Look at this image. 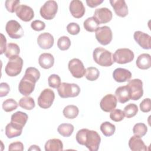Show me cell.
I'll use <instances>...</instances> for the list:
<instances>
[{
	"label": "cell",
	"instance_id": "6da1fadb",
	"mask_svg": "<svg viewBox=\"0 0 151 151\" xmlns=\"http://www.w3.org/2000/svg\"><path fill=\"white\" fill-rule=\"evenodd\" d=\"M40 77V73L38 69L32 67L27 68L18 85L19 93L25 96L31 94L34 90L35 83Z\"/></svg>",
	"mask_w": 151,
	"mask_h": 151
},
{
	"label": "cell",
	"instance_id": "7a4b0ae2",
	"mask_svg": "<svg viewBox=\"0 0 151 151\" xmlns=\"http://www.w3.org/2000/svg\"><path fill=\"white\" fill-rule=\"evenodd\" d=\"M93 57L94 61L102 67H110L114 63L111 52L102 47L95 48L93 52Z\"/></svg>",
	"mask_w": 151,
	"mask_h": 151
},
{
	"label": "cell",
	"instance_id": "3957f363",
	"mask_svg": "<svg viewBox=\"0 0 151 151\" xmlns=\"http://www.w3.org/2000/svg\"><path fill=\"white\" fill-rule=\"evenodd\" d=\"M58 93L61 98L75 97L78 96L80 93V88L74 83H61L57 88Z\"/></svg>",
	"mask_w": 151,
	"mask_h": 151
},
{
	"label": "cell",
	"instance_id": "277c9868",
	"mask_svg": "<svg viewBox=\"0 0 151 151\" xmlns=\"http://www.w3.org/2000/svg\"><path fill=\"white\" fill-rule=\"evenodd\" d=\"M100 142V136L96 131L87 129L83 146H85L90 151H97L99 148Z\"/></svg>",
	"mask_w": 151,
	"mask_h": 151
},
{
	"label": "cell",
	"instance_id": "5b68a950",
	"mask_svg": "<svg viewBox=\"0 0 151 151\" xmlns=\"http://www.w3.org/2000/svg\"><path fill=\"white\" fill-rule=\"evenodd\" d=\"M22 66L23 60L18 55L9 59L5 67V71L8 76L10 77H15L21 73Z\"/></svg>",
	"mask_w": 151,
	"mask_h": 151
},
{
	"label": "cell",
	"instance_id": "8992f818",
	"mask_svg": "<svg viewBox=\"0 0 151 151\" xmlns=\"http://www.w3.org/2000/svg\"><path fill=\"white\" fill-rule=\"evenodd\" d=\"M58 11V4L53 0L46 1L41 7L40 13L44 19L46 20L52 19Z\"/></svg>",
	"mask_w": 151,
	"mask_h": 151
},
{
	"label": "cell",
	"instance_id": "52a82bcc",
	"mask_svg": "<svg viewBox=\"0 0 151 151\" xmlns=\"http://www.w3.org/2000/svg\"><path fill=\"white\" fill-rule=\"evenodd\" d=\"M126 86L129 89L130 100H138L143 96V82L141 80L135 78L129 80Z\"/></svg>",
	"mask_w": 151,
	"mask_h": 151
},
{
	"label": "cell",
	"instance_id": "ba28073f",
	"mask_svg": "<svg viewBox=\"0 0 151 151\" xmlns=\"http://www.w3.org/2000/svg\"><path fill=\"white\" fill-rule=\"evenodd\" d=\"M134 57L133 52L129 48L117 49L113 55L114 62L120 64H124L132 62Z\"/></svg>",
	"mask_w": 151,
	"mask_h": 151
},
{
	"label": "cell",
	"instance_id": "9c48e42d",
	"mask_svg": "<svg viewBox=\"0 0 151 151\" xmlns=\"http://www.w3.org/2000/svg\"><path fill=\"white\" fill-rule=\"evenodd\" d=\"M54 99V92L50 88H45L38 97V105L42 109H48L52 106Z\"/></svg>",
	"mask_w": 151,
	"mask_h": 151
},
{
	"label": "cell",
	"instance_id": "30bf717a",
	"mask_svg": "<svg viewBox=\"0 0 151 151\" xmlns=\"http://www.w3.org/2000/svg\"><path fill=\"white\" fill-rule=\"evenodd\" d=\"M95 36L97 41L103 45H106L110 43L113 38L111 29L108 26L99 27L95 31Z\"/></svg>",
	"mask_w": 151,
	"mask_h": 151
},
{
	"label": "cell",
	"instance_id": "8fae6325",
	"mask_svg": "<svg viewBox=\"0 0 151 151\" xmlns=\"http://www.w3.org/2000/svg\"><path fill=\"white\" fill-rule=\"evenodd\" d=\"M8 36L12 39H18L24 35V30L21 25L16 20H9L5 26Z\"/></svg>",
	"mask_w": 151,
	"mask_h": 151
},
{
	"label": "cell",
	"instance_id": "7c38bea8",
	"mask_svg": "<svg viewBox=\"0 0 151 151\" xmlns=\"http://www.w3.org/2000/svg\"><path fill=\"white\" fill-rule=\"evenodd\" d=\"M68 68L73 77L80 78H82L86 73V69L82 61L78 58L71 59L68 64Z\"/></svg>",
	"mask_w": 151,
	"mask_h": 151
},
{
	"label": "cell",
	"instance_id": "4fadbf2b",
	"mask_svg": "<svg viewBox=\"0 0 151 151\" xmlns=\"http://www.w3.org/2000/svg\"><path fill=\"white\" fill-rule=\"evenodd\" d=\"M117 103V100L116 96L111 94H108L102 98L100 103V106L103 111L110 112L116 108Z\"/></svg>",
	"mask_w": 151,
	"mask_h": 151
},
{
	"label": "cell",
	"instance_id": "5bb4252c",
	"mask_svg": "<svg viewBox=\"0 0 151 151\" xmlns=\"http://www.w3.org/2000/svg\"><path fill=\"white\" fill-rule=\"evenodd\" d=\"M17 16L24 22H29L34 17L33 9L26 5H19L16 9Z\"/></svg>",
	"mask_w": 151,
	"mask_h": 151
},
{
	"label": "cell",
	"instance_id": "9a60e30c",
	"mask_svg": "<svg viewBox=\"0 0 151 151\" xmlns=\"http://www.w3.org/2000/svg\"><path fill=\"white\" fill-rule=\"evenodd\" d=\"M135 41L143 49L150 50L151 48V37L140 31H135L133 35Z\"/></svg>",
	"mask_w": 151,
	"mask_h": 151
},
{
	"label": "cell",
	"instance_id": "2e32d148",
	"mask_svg": "<svg viewBox=\"0 0 151 151\" xmlns=\"http://www.w3.org/2000/svg\"><path fill=\"white\" fill-rule=\"evenodd\" d=\"M93 17L100 24H106L111 20L113 14L112 12L107 8H101L95 10Z\"/></svg>",
	"mask_w": 151,
	"mask_h": 151
},
{
	"label": "cell",
	"instance_id": "e0dca14e",
	"mask_svg": "<svg viewBox=\"0 0 151 151\" xmlns=\"http://www.w3.org/2000/svg\"><path fill=\"white\" fill-rule=\"evenodd\" d=\"M69 9L72 16L76 18L83 17L85 14V7L81 1L73 0L69 6Z\"/></svg>",
	"mask_w": 151,
	"mask_h": 151
},
{
	"label": "cell",
	"instance_id": "ac0fdd59",
	"mask_svg": "<svg viewBox=\"0 0 151 151\" xmlns=\"http://www.w3.org/2000/svg\"><path fill=\"white\" fill-rule=\"evenodd\" d=\"M110 3L116 14L120 17H125L128 15V7L124 0H110Z\"/></svg>",
	"mask_w": 151,
	"mask_h": 151
},
{
	"label": "cell",
	"instance_id": "d6986e66",
	"mask_svg": "<svg viewBox=\"0 0 151 151\" xmlns=\"http://www.w3.org/2000/svg\"><path fill=\"white\" fill-rule=\"evenodd\" d=\"M37 41L39 47L44 50L51 48L54 42L53 36L49 32H44L40 34Z\"/></svg>",
	"mask_w": 151,
	"mask_h": 151
},
{
	"label": "cell",
	"instance_id": "ffe728a7",
	"mask_svg": "<svg viewBox=\"0 0 151 151\" xmlns=\"http://www.w3.org/2000/svg\"><path fill=\"white\" fill-rule=\"evenodd\" d=\"M113 77L116 82H126L130 80L132 77V73L129 70L127 69L117 68L113 71Z\"/></svg>",
	"mask_w": 151,
	"mask_h": 151
},
{
	"label": "cell",
	"instance_id": "44dd1931",
	"mask_svg": "<svg viewBox=\"0 0 151 151\" xmlns=\"http://www.w3.org/2000/svg\"><path fill=\"white\" fill-rule=\"evenodd\" d=\"M28 116L27 113L18 111L12 114L11 117V123L19 128L23 129L28 120Z\"/></svg>",
	"mask_w": 151,
	"mask_h": 151
},
{
	"label": "cell",
	"instance_id": "7402d4cb",
	"mask_svg": "<svg viewBox=\"0 0 151 151\" xmlns=\"http://www.w3.org/2000/svg\"><path fill=\"white\" fill-rule=\"evenodd\" d=\"M129 146L132 151H145L147 150L146 146L141 137L133 136L129 140Z\"/></svg>",
	"mask_w": 151,
	"mask_h": 151
},
{
	"label": "cell",
	"instance_id": "603a6c76",
	"mask_svg": "<svg viewBox=\"0 0 151 151\" xmlns=\"http://www.w3.org/2000/svg\"><path fill=\"white\" fill-rule=\"evenodd\" d=\"M117 100L120 103H125L130 99V91L127 86L119 87L115 91Z\"/></svg>",
	"mask_w": 151,
	"mask_h": 151
},
{
	"label": "cell",
	"instance_id": "cb8c5ba5",
	"mask_svg": "<svg viewBox=\"0 0 151 151\" xmlns=\"http://www.w3.org/2000/svg\"><path fill=\"white\" fill-rule=\"evenodd\" d=\"M38 63L42 68L49 69L54 65V58L50 53H42L39 57Z\"/></svg>",
	"mask_w": 151,
	"mask_h": 151
},
{
	"label": "cell",
	"instance_id": "d4e9b609",
	"mask_svg": "<svg viewBox=\"0 0 151 151\" xmlns=\"http://www.w3.org/2000/svg\"><path fill=\"white\" fill-rule=\"evenodd\" d=\"M136 66L141 70H147L151 67V57L147 53L139 55L136 61Z\"/></svg>",
	"mask_w": 151,
	"mask_h": 151
},
{
	"label": "cell",
	"instance_id": "484cf974",
	"mask_svg": "<svg viewBox=\"0 0 151 151\" xmlns=\"http://www.w3.org/2000/svg\"><path fill=\"white\" fill-rule=\"evenodd\" d=\"M45 151H61L63 150V144L58 139H51L45 144Z\"/></svg>",
	"mask_w": 151,
	"mask_h": 151
},
{
	"label": "cell",
	"instance_id": "4316f807",
	"mask_svg": "<svg viewBox=\"0 0 151 151\" xmlns=\"http://www.w3.org/2000/svg\"><path fill=\"white\" fill-rule=\"evenodd\" d=\"M22 129L14 125L11 122L7 124L5 127V134L9 139L20 136L22 133Z\"/></svg>",
	"mask_w": 151,
	"mask_h": 151
},
{
	"label": "cell",
	"instance_id": "83f0119b",
	"mask_svg": "<svg viewBox=\"0 0 151 151\" xmlns=\"http://www.w3.org/2000/svg\"><path fill=\"white\" fill-rule=\"evenodd\" d=\"M20 52V48L19 46L15 43H9L5 51V55L6 58L10 59L17 57Z\"/></svg>",
	"mask_w": 151,
	"mask_h": 151
},
{
	"label": "cell",
	"instance_id": "f1b7e54d",
	"mask_svg": "<svg viewBox=\"0 0 151 151\" xmlns=\"http://www.w3.org/2000/svg\"><path fill=\"white\" fill-rule=\"evenodd\" d=\"M64 116L68 119H74L78 116L79 113L78 108L75 105H68L63 109Z\"/></svg>",
	"mask_w": 151,
	"mask_h": 151
},
{
	"label": "cell",
	"instance_id": "f546056e",
	"mask_svg": "<svg viewBox=\"0 0 151 151\" xmlns=\"http://www.w3.org/2000/svg\"><path fill=\"white\" fill-rule=\"evenodd\" d=\"M100 24L98 22V21L96 19V18L94 17H89L87 18L83 23V26L85 29L90 32H94L97 30V29L99 28Z\"/></svg>",
	"mask_w": 151,
	"mask_h": 151
},
{
	"label": "cell",
	"instance_id": "4dcf8cb0",
	"mask_svg": "<svg viewBox=\"0 0 151 151\" xmlns=\"http://www.w3.org/2000/svg\"><path fill=\"white\" fill-rule=\"evenodd\" d=\"M74 127L70 123H61L57 128V131L60 134L64 137H69L73 133Z\"/></svg>",
	"mask_w": 151,
	"mask_h": 151
},
{
	"label": "cell",
	"instance_id": "1f68e13d",
	"mask_svg": "<svg viewBox=\"0 0 151 151\" xmlns=\"http://www.w3.org/2000/svg\"><path fill=\"white\" fill-rule=\"evenodd\" d=\"M18 104L21 108L27 110H31L33 109L35 106L34 100L33 98L29 96L22 97L19 100Z\"/></svg>",
	"mask_w": 151,
	"mask_h": 151
},
{
	"label": "cell",
	"instance_id": "d6a6232c",
	"mask_svg": "<svg viewBox=\"0 0 151 151\" xmlns=\"http://www.w3.org/2000/svg\"><path fill=\"white\" fill-rule=\"evenodd\" d=\"M100 130L105 136L109 137L114 133L116 126L109 122H104L100 125Z\"/></svg>",
	"mask_w": 151,
	"mask_h": 151
},
{
	"label": "cell",
	"instance_id": "836d02e7",
	"mask_svg": "<svg viewBox=\"0 0 151 151\" xmlns=\"http://www.w3.org/2000/svg\"><path fill=\"white\" fill-rule=\"evenodd\" d=\"M147 132L146 125L143 123H137L133 127V133L134 136L142 137L144 136Z\"/></svg>",
	"mask_w": 151,
	"mask_h": 151
},
{
	"label": "cell",
	"instance_id": "e575fe53",
	"mask_svg": "<svg viewBox=\"0 0 151 151\" xmlns=\"http://www.w3.org/2000/svg\"><path fill=\"white\" fill-rule=\"evenodd\" d=\"M100 75L99 70L94 67H90L86 69L85 77L86 78L91 81L96 80Z\"/></svg>",
	"mask_w": 151,
	"mask_h": 151
},
{
	"label": "cell",
	"instance_id": "d590c367",
	"mask_svg": "<svg viewBox=\"0 0 151 151\" xmlns=\"http://www.w3.org/2000/svg\"><path fill=\"white\" fill-rule=\"evenodd\" d=\"M124 114L127 118H132L136 115L138 112V107L134 103H130L124 108Z\"/></svg>",
	"mask_w": 151,
	"mask_h": 151
},
{
	"label": "cell",
	"instance_id": "8d00e7d4",
	"mask_svg": "<svg viewBox=\"0 0 151 151\" xmlns=\"http://www.w3.org/2000/svg\"><path fill=\"white\" fill-rule=\"evenodd\" d=\"M18 104L13 99H8L2 103V109L6 112H11L17 109Z\"/></svg>",
	"mask_w": 151,
	"mask_h": 151
},
{
	"label": "cell",
	"instance_id": "74e56055",
	"mask_svg": "<svg viewBox=\"0 0 151 151\" xmlns=\"http://www.w3.org/2000/svg\"><path fill=\"white\" fill-rule=\"evenodd\" d=\"M57 46L61 51L67 50L71 46V41L68 37L62 36L57 41Z\"/></svg>",
	"mask_w": 151,
	"mask_h": 151
},
{
	"label": "cell",
	"instance_id": "f35d334b",
	"mask_svg": "<svg viewBox=\"0 0 151 151\" xmlns=\"http://www.w3.org/2000/svg\"><path fill=\"white\" fill-rule=\"evenodd\" d=\"M124 117V112L120 109H114L111 111L110 114V119L116 122H119L123 120Z\"/></svg>",
	"mask_w": 151,
	"mask_h": 151
},
{
	"label": "cell",
	"instance_id": "ab89813d",
	"mask_svg": "<svg viewBox=\"0 0 151 151\" xmlns=\"http://www.w3.org/2000/svg\"><path fill=\"white\" fill-rule=\"evenodd\" d=\"M48 83L50 87L58 88L61 84L60 77L57 74H51L48 78Z\"/></svg>",
	"mask_w": 151,
	"mask_h": 151
},
{
	"label": "cell",
	"instance_id": "60d3db41",
	"mask_svg": "<svg viewBox=\"0 0 151 151\" xmlns=\"http://www.w3.org/2000/svg\"><path fill=\"white\" fill-rule=\"evenodd\" d=\"M19 3L20 1L19 0H6L5 2V6L8 12L14 13L16 11Z\"/></svg>",
	"mask_w": 151,
	"mask_h": 151
},
{
	"label": "cell",
	"instance_id": "b9f144b4",
	"mask_svg": "<svg viewBox=\"0 0 151 151\" xmlns=\"http://www.w3.org/2000/svg\"><path fill=\"white\" fill-rule=\"evenodd\" d=\"M67 31L71 35H77L80 31V27L77 23L71 22L67 25Z\"/></svg>",
	"mask_w": 151,
	"mask_h": 151
},
{
	"label": "cell",
	"instance_id": "7bdbcfd3",
	"mask_svg": "<svg viewBox=\"0 0 151 151\" xmlns=\"http://www.w3.org/2000/svg\"><path fill=\"white\" fill-rule=\"evenodd\" d=\"M140 110L143 113H148L151 110V103L149 98L145 99L140 104Z\"/></svg>",
	"mask_w": 151,
	"mask_h": 151
},
{
	"label": "cell",
	"instance_id": "ee69618b",
	"mask_svg": "<svg viewBox=\"0 0 151 151\" xmlns=\"http://www.w3.org/2000/svg\"><path fill=\"white\" fill-rule=\"evenodd\" d=\"M31 27L34 31H41L45 29V24L41 20H35L31 22Z\"/></svg>",
	"mask_w": 151,
	"mask_h": 151
},
{
	"label": "cell",
	"instance_id": "f6af8a7d",
	"mask_svg": "<svg viewBox=\"0 0 151 151\" xmlns=\"http://www.w3.org/2000/svg\"><path fill=\"white\" fill-rule=\"evenodd\" d=\"M10 91L9 86L5 82H2L0 84V97H2L7 96Z\"/></svg>",
	"mask_w": 151,
	"mask_h": 151
},
{
	"label": "cell",
	"instance_id": "bcb514c9",
	"mask_svg": "<svg viewBox=\"0 0 151 151\" xmlns=\"http://www.w3.org/2000/svg\"><path fill=\"white\" fill-rule=\"evenodd\" d=\"M8 150H9V151H11V150H21V151H22L24 150V145L22 142H19V141L11 143L9 145Z\"/></svg>",
	"mask_w": 151,
	"mask_h": 151
},
{
	"label": "cell",
	"instance_id": "7dc6e473",
	"mask_svg": "<svg viewBox=\"0 0 151 151\" xmlns=\"http://www.w3.org/2000/svg\"><path fill=\"white\" fill-rule=\"evenodd\" d=\"M1 54L5 53V51L6 48V40L5 37L4 35L3 34H1Z\"/></svg>",
	"mask_w": 151,
	"mask_h": 151
},
{
	"label": "cell",
	"instance_id": "c3c4849f",
	"mask_svg": "<svg viewBox=\"0 0 151 151\" xmlns=\"http://www.w3.org/2000/svg\"><path fill=\"white\" fill-rule=\"evenodd\" d=\"M86 4L90 8H95L103 2V0H86Z\"/></svg>",
	"mask_w": 151,
	"mask_h": 151
},
{
	"label": "cell",
	"instance_id": "681fc988",
	"mask_svg": "<svg viewBox=\"0 0 151 151\" xmlns=\"http://www.w3.org/2000/svg\"><path fill=\"white\" fill-rule=\"evenodd\" d=\"M28 150H39V151H40L41 149L38 146L34 145H32L30 146V147L28 149Z\"/></svg>",
	"mask_w": 151,
	"mask_h": 151
}]
</instances>
